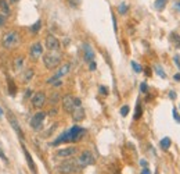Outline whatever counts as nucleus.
Returning <instances> with one entry per match:
<instances>
[{
    "label": "nucleus",
    "instance_id": "nucleus-1",
    "mask_svg": "<svg viewBox=\"0 0 180 174\" xmlns=\"http://www.w3.org/2000/svg\"><path fill=\"white\" fill-rule=\"evenodd\" d=\"M86 134V130L82 128V127H78V125H73L72 128H69L68 131H65V133H63L61 135H60L55 141L51 143L53 146H57V145H60V143H68V142H78L81 141L82 138H83V135Z\"/></svg>",
    "mask_w": 180,
    "mask_h": 174
},
{
    "label": "nucleus",
    "instance_id": "nucleus-2",
    "mask_svg": "<svg viewBox=\"0 0 180 174\" xmlns=\"http://www.w3.org/2000/svg\"><path fill=\"white\" fill-rule=\"evenodd\" d=\"M19 41H21V38H19V32L18 31H7V32L3 35L1 38V46L4 47V49H14V47H17L19 45Z\"/></svg>",
    "mask_w": 180,
    "mask_h": 174
},
{
    "label": "nucleus",
    "instance_id": "nucleus-3",
    "mask_svg": "<svg viewBox=\"0 0 180 174\" xmlns=\"http://www.w3.org/2000/svg\"><path fill=\"white\" fill-rule=\"evenodd\" d=\"M63 60V56L61 53H58L57 50H49V53L43 55V63H45V67L49 70L57 68Z\"/></svg>",
    "mask_w": 180,
    "mask_h": 174
},
{
    "label": "nucleus",
    "instance_id": "nucleus-4",
    "mask_svg": "<svg viewBox=\"0 0 180 174\" xmlns=\"http://www.w3.org/2000/svg\"><path fill=\"white\" fill-rule=\"evenodd\" d=\"M60 174H78L81 171L79 166L76 165V160H65L57 167Z\"/></svg>",
    "mask_w": 180,
    "mask_h": 174
},
{
    "label": "nucleus",
    "instance_id": "nucleus-5",
    "mask_svg": "<svg viewBox=\"0 0 180 174\" xmlns=\"http://www.w3.org/2000/svg\"><path fill=\"white\" fill-rule=\"evenodd\" d=\"M94 163V156L90 151L82 152L81 156L76 159V165L79 166V169H85L87 166H91Z\"/></svg>",
    "mask_w": 180,
    "mask_h": 174
},
{
    "label": "nucleus",
    "instance_id": "nucleus-6",
    "mask_svg": "<svg viewBox=\"0 0 180 174\" xmlns=\"http://www.w3.org/2000/svg\"><path fill=\"white\" fill-rule=\"evenodd\" d=\"M45 119H46V113L45 111H37L33 117L31 119V125L32 128L35 130V131H40L43 128V123H45Z\"/></svg>",
    "mask_w": 180,
    "mask_h": 174
},
{
    "label": "nucleus",
    "instance_id": "nucleus-7",
    "mask_svg": "<svg viewBox=\"0 0 180 174\" xmlns=\"http://www.w3.org/2000/svg\"><path fill=\"white\" fill-rule=\"evenodd\" d=\"M32 106H33V109H42L43 106H45L46 100H47V98H46V95L43 93V92H36L35 95L32 96Z\"/></svg>",
    "mask_w": 180,
    "mask_h": 174
},
{
    "label": "nucleus",
    "instance_id": "nucleus-8",
    "mask_svg": "<svg viewBox=\"0 0 180 174\" xmlns=\"http://www.w3.org/2000/svg\"><path fill=\"white\" fill-rule=\"evenodd\" d=\"M29 56H31L32 60H37L39 57L43 56V45H42L40 42H35V43L31 46V49H29Z\"/></svg>",
    "mask_w": 180,
    "mask_h": 174
},
{
    "label": "nucleus",
    "instance_id": "nucleus-9",
    "mask_svg": "<svg viewBox=\"0 0 180 174\" xmlns=\"http://www.w3.org/2000/svg\"><path fill=\"white\" fill-rule=\"evenodd\" d=\"M61 100H63V109L67 113H72V110L75 109V98L72 95H65Z\"/></svg>",
    "mask_w": 180,
    "mask_h": 174
},
{
    "label": "nucleus",
    "instance_id": "nucleus-10",
    "mask_svg": "<svg viewBox=\"0 0 180 174\" xmlns=\"http://www.w3.org/2000/svg\"><path fill=\"white\" fill-rule=\"evenodd\" d=\"M45 45L49 50H58L60 49V41L54 35H47L45 41Z\"/></svg>",
    "mask_w": 180,
    "mask_h": 174
},
{
    "label": "nucleus",
    "instance_id": "nucleus-11",
    "mask_svg": "<svg viewBox=\"0 0 180 174\" xmlns=\"http://www.w3.org/2000/svg\"><path fill=\"white\" fill-rule=\"evenodd\" d=\"M76 153H78V148L76 146H69V148H64V149L57 151L55 155L58 156V157H64V159H67V157H72V156H75Z\"/></svg>",
    "mask_w": 180,
    "mask_h": 174
},
{
    "label": "nucleus",
    "instance_id": "nucleus-12",
    "mask_svg": "<svg viewBox=\"0 0 180 174\" xmlns=\"http://www.w3.org/2000/svg\"><path fill=\"white\" fill-rule=\"evenodd\" d=\"M7 117H9V121H10V124H11L13 130L18 134V137L21 138V139H24V131H22V128L19 127V123L17 121V119H15L11 113H9V114H7Z\"/></svg>",
    "mask_w": 180,
    "mask_h": 174
},
{
    "label": "nucleus",
    "instance_id": "nucleus-13",
    "mask_svg": "<svg viewBox=\"0 0 180 174\" xmlns=\"http://www.w3.org/2000/svg\"><path fill=\"white\" fill-rule=\"evenodd\" d=\"M72 119H73V121H76V123H79V121H82V120L85 119V110H83V107L82 106H79V107H75V109L72 110Z\"/></svg>",
    "mask_w": 180,
    "mask_h": 174
},
{
    "label": "nucleus",
    "instance_id": "nucleus-14",
    "mask_svg": "<svg viewBox=\"0 0 180 174\" xmlns=\"http://www.w3.org/2000/svg\"><path fill=\"white\" fill-rule=\"evenodd\" d=\"M83 53H85V60L87 63L94 60V50L91 49V46L89 43H83Z\"/></svg>",
    "mask_w": 180,
    "mask_h": 174
},
{
    "label": "nucleus",
    "instance_id": "nucleus-15",
    "mask_svg": "<svg viewBox=\"0 0 180 174\" xmlns=\"http://www.w3.org/2000/svg\"><path fill=\"white\" fill-rule=\"evenodd\" d=\"M22 151H24V155H25V159H27L28 165H29V169H31V171L33 174H37V173H36V165H35V162H33V159H32L31 153L28 152V149L25 146H22Z\"/></svg>",
    "mask_w": 180,
    "mask_h": 174
},
{
    "label": "nucleus",
    "instance_id": "nucleus-16",
    "mask_svg": "<svg viewBox=\"0 0 180 174\" xmlns=\"http://www.w3.org/2000/svg\"><path fill=\"white\" fill-rule=\"evenodd\" d=\"M33 75H35L33 70H32V68H27L22 74H21V81H22L24 84H28L32 78H33Z\"/></svg>",
    "mask_w": 180,
    "mask_h": 174
},
{
    "label": "nucleus",
    "instance_id": "nucleus-17",
    "mask_svg": "<svg viewBox=\"0 0 180 174\" xmlns=\"http://www.w3.org/2000/svg\"><path fill=\"white\" fill-rule=\"evenodd\" d=\"M0 13L3 15H10L11 14V9H10L9 3L6 0H0Z\"/></svg>",
    "mask_w": 180,
    "mask_h": 174
},
{
    "label": "nucleus",
    "instance_id": "nucleus-18",
    "mask_svg": "<svg viewBox=\"0 0 180 174\" xmlns=\"http://www.w3.org/2000/svg\"><path fill=\"white\" fill-rule=\"evenodd\" d=\"M13 67L15 71H19V70L24 67V57L22 56H17L13 61Z\"/></svg>",
    "mask_w": 180,
    "mask_h": 174
},
{
    "label": "nucleus",
    "instance_id": "nucleus-19",
    "mask_svg": "<svg viewBox=\"0 0 180 174\" xmlns=\"http://www.w3.org/2000/svg\"><path fill=\"white\" fill-rule=\"evenodd\" d=\"M171 145H172V141H171V138H168V137H165L159 142V146H161L162 151H168L171 148Z\"/></svg>",
    "mask_w": 180,
    "mask_h": 174
},
{
    "label": "nucleus",
    "instance_id": "nucleus-20",
    "mask_svg": "<svg viewBox=\"0 0 180 174\" xmlns=\"http://www.w3.org/2000/svg\"><path fill=\"white\" fill-rule=\"evenodd\" d=\"M40 28H42V21L39 20V21H36L33 25H31V27H29V31H31L32 35H37V33H39V31H40Z\"/></svg>",
    "mask_w": 180,
    "mask_h": 174
},
{
    "label": "nucleus",
    "instance_id": "nucleus-21",
    "mask_svg": "<svg viewBox=\"0 0 180 174\" xmlns=\"http://www.w3.org/2000/svg\"><path fill=\"white\" fill-rule=\"evenodd\" d=\"M69 68H71V66H69V64H64L63 67H61V68L58 70V73L55 74V75H57V77H58V78L64 77L65 74H68V71H69Z\"/></svg>",
    "mask_w": 180,
    "mask_h": 174
},
{
    "label": "nucleus",
    "instance_id": "nucleus-22",
    "mask_svg": "<svg viewBox=\"0 0 180 174\" xmlns=\"http://www.w3.org/2000/svg\"><path fill=\"white\" fill-rule=\"evenodd\" d=\"M7 82H9V93L11 95V96H14L15 92H17V87H15V84H14V81L11 79V78L7 79Z\"/></svg>",
    "mask_w": 180,
    "mask_h": 174
},
{
    "label": "nucleus",
    "instance_id": "nucleus-23",
    "mask_svg": "<svg viewBox=\"0 0 180 174\" xmlns=\"http://www.w3.org/2000/svg\"><path fill=\"white\" fill-rule=\"evenodd\" d=\"M166 3H168V0H155L154 6H155V9L157 10H162V9H165Z\"/></svg>",
    "mask_w": 180,
    "mask_h": 174
},
{
    "label": "nucleus",
    "instance_id": "nucleus-24",
    "mask_svg": "<svg viewBox=\"0 0 180 174\" xmlns=\"http://www.w3.org/2000/svg\"><path fill=\"white\" fill-rule=\"evenodd\" d=\"M118 11H119V14H121V15H125V14L129 11V6L126 4V3H121V4H119V7H118Z\"/></svg>",
    "mask_w": 180,
    "mask_h": 174
},
{
    "label": "nucleus",
    "instance_id": "nucleus-25",
    "mask_svg": "<svg viewBox=\"0 0 180 174\" xmlns=\"http://www.w3.org/2000/svg\"><path fill=\"white\" fill-rule=\"evenodd\" d=\"M58 100H61V96H60V93H57V92L50 96V103H51V105H57Z\"/></svg>",
    "mask_w": 180,
    "mask_h": 174
},
{
    "label": "nucleus",
    "instance_id": "nucleus-26",
    "mask_svg": "<svg viewBox=\"0 0 180 174\" xmlns=\"http://www.w3.org/2000/svg\"><path fill=\"white\" fill-rule=\"evenodd\" d=\"M171 41L175 43V46H177V47H180V35H177V33H172L171 35Z\"/></svg>",
    "mask_w": 180,
    "mask_h": 174
},
{
    "label": "nucleus",
    "instance_id": "nucleus-27",
    "mask_svg": "<svg viewBox=\"0 0 180 174\" xmlns=\"http://www.w3.org/2000/svg\"><path fill=\"white\" fill-rule=\"evenodd\" d=\"M141 105H140V102H137V105H136V113H135V120H139L141 117Z\"/></svg>",
    "mask_w": 180,
    "mask_h": 174
},
{
    "label": "nucleus",
    "instance_id": "nucleus-28",
    "mask_svg": "<svg viewBox=\"0 0 180 174\" xmlns=\"http://www.w3.org/2000/svg\"><path fill=\"white\" fill-rule=\"evenodd\" d=\"M154 68H155L157 74H158V75H159L161 78H166V73H165V71H163V70L161 68V66H155Z\"/></svg>",
    "mask_w": 180,
    "mask_h": 174
},
{
    "label": "nucleus",
    "instance_id": "nucleus-29",
    "mask_svg": "<svg viewBox=\"0 0 180 174\" xmlns=\"http://www.w3.org/2000/svg\"><path fill=\"white\" fill-rule=\"evenodd\" d=\"M130 64H132V67H133V70H135V73H141V71H143V68H141V66H140L139 63H136V61H132Z\"/></svg>",
    "mask_w": 180,
    "mask_h": 174
},
{
    "label": "nucleus",
    "instance_id": "nucleus-30",
    "mask_svg": "<svg viewBox=\"0 0 180 174\" xmlns=\"http://www.w3.org/2000/svg\"><path fill=\"white\" fill-rule=\"evenodd\" d=\"M127 113H129V106H122L121 107V116L122 117H126L127 116Z\"/></svg>",
    "mask_w": 180,
    "mask_h": 174
},
{
    "label": "nucleus",
    "instance_id": "nucleus-31",
    "mask_svg": "<svg viewBox=\"0 0 180 174\" xmlns=\"http://www.w3.org/2000/svg\"><path fill=\"white\" fill-rule=\"evenodd\" d=\"M68 3L71 7H78V6L81 4V0H68Z\"/></svg>",
    "mask_w": 180,
    "mask_h": 174
},
{
    "label": "nucleus",
    "instance_id": "nucleus-32",
    "mask_svg": "<svg viewBox=\"0 0 180 174\" xmlns=\"http://www.w3.org/2000/svg\"><path fill=\"white\" fill-rule=\"evenodd\" d=\"M99 89H100V93H101V95H105V96L108 95V88H107V87H104V85H101V87H100Z\"/></svg>",
    "mask_w": 180,
    "mask_h": 174
},
{
    "label": "nucleus",
    "instance_id": "nucleus-33",
    "mask_svg": "<svg viewBox=\"0 0 180 174\" xmlns=\"http://www.w3.org/2000/svg\"><path fill=\"white\" fill-rule=\"evenodd\" d=\"M140 91L143 92V93H145V92L148 91V87H147V84H145V82H141V84H140Z\"/></svg>",
    "mask_w": 180,
    "mask_h": 174
},
{
    "label": "nucleus",
    "instance_id": "nucleus-34",
    "mask_svg": "<svg viewBox=\"0 0 180 174\" xmlns=\"http://www.w3.org/2000/svg\"><path fill=\"white\" fill-rule=\"evenodd\" d=\"M173 119H175L176 121L180 124V114H179V111H177L176 109H173Z\"/></svg>",
    "mask_w": 180,
    "mask_h": 174
},
{
    "label": "nucleus",
    "instance_id": "nucleus-35",
    "mask_svg": "<svg viewBox=\"0 0 180 174\" xmlns=\"http://www.w3.org/2000/svg\"><path fill=\"white\" fill-rule=\"evenodd\" d=\"M96 67H97V64H96V61H94V60H93V61H90V63H89V70H90V71H94Z\"/></svg>",
    "mask_w": 180,
    "mask_h": 174
},
{
    "label": "nucleus",
    "instance_id": "nucleus-36",
    "mask_svg": "<svg viewBox=\"0 0 180 174\" xmlns=\"http://www.w3.org/2000/svg\"><path fill=\"white\" fill-rule=\"evenodd\" d=\"M6 24V15H3V14H0V28L3 27Z\"/></svg>",
    "mask_w": 180,
    "mask_h": 174
},
{
    "label": "nucleus",
    "instance_id": "nucleus-37",
    "mask_svg": "<svg viewBox=\"0 0 180 174\" xmlns=\"http://www.w3.org/2000/svg\"><path fill=\"white\" fill-rule=\"evenodd\" d=\"M173 61H175L176 66H177V67L180 68V57H179V55H176L175 57H173Z\"/></svg>",
    "mask_w": 180,
    "mask_h": 174
},
{
    "label": "nucleus",
    "instance_id": "nucleus-38",
    "mask_svg": "<svg viewBox=\"0 0 180 174\" xmlns=\"http://www.w3.org/2000/svg\"><path fill=\"white\" fill-rule=\"evenodd\" d=\"M31 96H32V91H31V89H27V91H25L24 98H25V99H28V98H31Z\"/></svg>",
    "mask_w": 180,
    "mask_h": 174
},
{
    "label": "nucleus",
    "instance_id": "nucleus-39",
    "mask_svg": "<svg viewBox=\"0 0 180 174\" xmlns=\"http://www.w3.org/2000/svg\"><path fill=\"white\" fill-rule=\"evenodd\" d=\"M112 23H114V31L118 32V25H117V20H115V15H112Z\"/></svg>",
    "mask_w": 180,
    "mask_h": 174
},
{
    "label": "nucleus",
    "instance_id": "nucleus-40",
    "mask_svg": "<svg viewBox=\"0 0 180 174\" xmlns=\"http://www.w3.org/2000/svg\"><path fill=\"white\" fill-rule=\"evenodd\" d=\"M81 105H82V100L79 98H75V107H79Z\"/></svg>",
    "mask_w": 180,
    "mask_h": 174
},
{
    "label": "nucleus",
    "instance_id": "nucleus-41",
    "mask_svg": "<svg viewBox=\"0 0 180 174\" xmlns=\"http://www.w3.org/2000/svg\"><path fill=\"white\" fill-rule=\"evenodd\" d=\"M141 174H151V171H150L148 167H144V169L141 170Z\"/></svg>",
    "mask_w": 180,
    "mask_h": 174
},
{
    "label": "nucleus",
    "instance_id": "nucleus-42",
    "mask_svg": "<svg viewBox=\"0 0 180 174\" xmlns=\"http://www.w3.org/2000/svg\"><path fill=\"white\" fill-rule=\"evenodd\" d=\"M53 85L57 88V87H61V85H63V82H61V79H57L55 82H53Z\"/></svg>",
    "mask_w": 180,
    "mask_h": 174
},
{
    "label": "nucleus",
    "instance_id": "nucleus-43",
    "mask_svg": "<svg viewBox=\"0 0 180 174\" xmlns=\"http://www.w3.org/2000/svg\"><path fill=\"white\" fill-rule=\"evenodd\" d=\"M140 165L143 166V167H147V166H148V163H147V160H144V159H141V160H140Z\"/></svg>",
    "mask_w": 180,
    "mask_h": 174
},
{
    "label": "nucleus",
    "instance_id": "nucleus-44",
    "mask_svg": "<svg viewBox=\"0 0 180 174\" xmlns=\"http://www.w3.org/2000/svg\"><path fill=\"white\" fill-rule=\"evenodd\" d=\"M0 157H1L3 160H6V162H7V157H6V155H4V153H3V151H1V148H0Z\"/></svg>",
    "mask_w": 180,
    "mask_h": 174
},
{
    "label": "nucleus",
    "instance_id": "nucleus-45",
    "mask_svg": "<svg viewBox=\"0 0 180 174\" xmlns=\"http://www.w3.org/2000/svg\"><path fill=\"white\" fill-rule=\"evenodd\" d=\"M173 79L177 81V82H180V74H175V75H173Z\"/></svg>",
    "mask_w": 180,
    "mask_h": 174
},
{
    "label": "nucleus",
    "instance_id": "nucleus-46",
    "mask_svg": "<svg viewBox=\"0 0 180 174\" xmlns=\"http://www.w3.org/2000/svg\"><path fill=\"white\" fill-rule=\"evenodd\" d=\"M169 98H171V99H176V93L173 91H171L169 92Z\"/></svg>",
    "mask_w": 180,
    "mask_h": 174
},
{
    "label": "nucleus",
    "instance_id": "nucleus-47",
    "mask_svg": "<svg viewBox=\"0 0 180 174\" xmlns=\"http://www.w3.org/2000/svg\"><path fill=\"white\" fill-rule=\"evenodd\" d=\"M4 114V111H3V109H1V107H0V117H1V116Z\"/></svg>",
    "mask_w": 180,
    "mask_h": 174
},
{
    "label": "nucleus",
    "instance_id": "nucleus-48",
    "mask_svg": "<svg viewBox=\"0 0 180 174\" xmlns=\"http://www.w3.org/2000/svg\"><path fill=\"white\" fill-rule=\"evenodd\" d=\"M176 7H179V9H180V0L177 1V3H176Z\"/></svg>",
    "mask_w": 180,
    "mask_h": 174
},
{
    "label": "nucleus",
    "instance_id": "nucleus-49",
    "mask_svg": "<svg viewBox=\"0 0 180 174\" xmlns=\"http://www.w3.org/2000/svg\"><path fill=\"white\" fill-rule=\"evenodd\" d=\"M11 1H13V3H15V1H18V0H11Z\"/></svg>",
    "mask_w": 180,
    "mask_h": 174
},
{
    "label": "nucleus",
    "instance_id": "nucleus-50",
    "mask_svg": "<svg viewBox=\"0 0 180 174\" xmlns=\"http://www.w3.org/2000/svg\"><path fill=\"white\" fill-rule=\"evenodd\" d=\"M155 174H159V173H158V171H155Z\"/></svg>",
    "mask_w": 180,
    "mask_h": 174
}]
</instances>
